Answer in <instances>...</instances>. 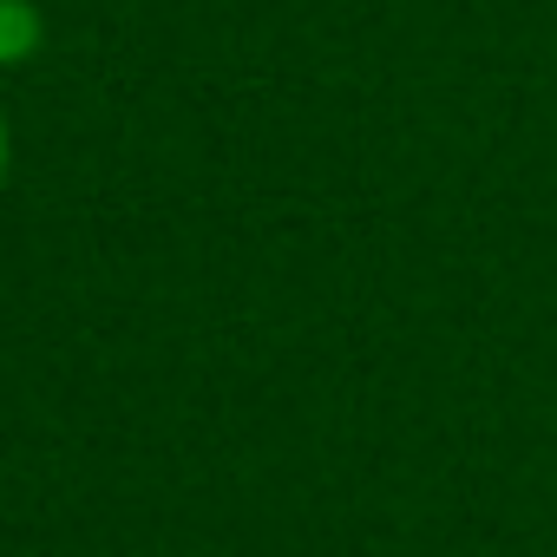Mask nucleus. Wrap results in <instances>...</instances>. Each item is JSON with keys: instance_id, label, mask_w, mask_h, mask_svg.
<instances>
[{"instance_id": "1", "label": "nucleus", "mask_w": 557, "mask_h": 557, "mask_svg": "<svg viewBox=\"0 0 557 557\" xmlns=\"http://www.w3.org/2000/svg\"><path fill=\"white\" fill-rule=\"evenodd\" d=\"M40 40H47V27H40V8H34V0H0V66L34 60Z\"/></svg>"}, {"instance_id": "2", "label": "nucleus", "mask_w": 557, "mask_h": 557, "mask_svg": "<svg viewBox=\"0 0 557 557\" xmlns=\"http://www.w3.org/2000/svg\"><path fill=\"white\" fill-rule=\"evenodd\" d=\"M0 177H8V125H0Z\"/></svg>"}]
</instances>
